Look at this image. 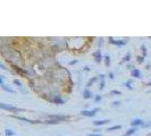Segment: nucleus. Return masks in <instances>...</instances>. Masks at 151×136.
Returning <instances> with one entry per match:
<instances>
[{"label": "nucleus", "mask_w": 151, "mask_h": 136, "mask_svg": "<svg viewBox=\"0 0 151 136\" xmlns=\"http://www.w3.org/2000/svg\"><path fill=\"white\" fill-rule=\"evenodd\" d=\"M0 108H1V109H5V110L13 111V112H18V111H21V109L17 108V107L10 106V104H6V103H0Z\"/></svg>", "instance_id": "1"}, {"label": "nucleus", "mask_w": 151, "mask_h": 136, "mask_svg": "<svg viewBox=\"0 0 151 136\" xmlns=\"http://www.w3.org/2000/svg\"><path fill=\"white\" fill-rule=\"evenodd\" d=\"M98 111V108H94V109H92V110H89V111H82V115L83 116H85V117H92V116H94L96 115V112Z\"/></svg>", "instance_id": "2"}, {"label": "nucleus", "mask_w": 151, "mask_h": 136, "mask_svg": "<svg viewBox=\"0 0 151 136\" xmlns=\"http://www.w3.org/2000/svg\"><path fill=\"white\" fill-rule=\"evenodd\" d=\"M131 125H132L133 127H135V126H142V125H144V124L141 119H133L132 121H131Z\"/></svg>", "instance_id": "3"}, {"label": "nucleus", "mask_w": 151, "mask_h": 136, "mask_svg": "<svg viewBox=\"0 0 151 136\" xmlns=\"http://www.w3.org/2000/svg\"><path fill=\"white\" fill-rule=\"evenodd\" d=\"M108 122H110V120H96V121H93V125L94 126H102Z\"/></svg>", "instance_id": "4"}, {"label": "nucleus", "mask_w": 151, "mask_h": 136, "mask_svg": "<svg viewBox=\"0 0 151 136\" xmlns=\"http://www.w3.org/2000/svg\"><path fill=\"white\" fill-rule=\"evenodd\" d=\"M93 56H94V58H96V61H97V62H100V61H101V58H102V56H101V51H100V50H98L97 52H94Z\"/></svg>", "instance_id": "5"}, {"label": "nucleus", "mask_w": 151, "mask_h": 136, "mask_svg": "<svg viewBox=\"0 0 151 136\" xmlns=\"http://www.w3.org/2000/svg\"><path fill=\"white\" fill-rule=\"evenodd\" d=\"M110 42L112 43V44H118V45H124L125 44V41H116V40H114L112 38H110Z\"/></svg>", "instance_id": "6"}, {"label": "nucleus", "mask_w": 151, "mask_h": 136, "mask_svg": "<svg viewBox=\"0 0 151 136\" xmlns=\"http://www.w3.org/2000/svg\"><path fill=\"white\" fill-rule=\"evenodd\" d=\"M83 96H84V99H90V97H92V93L89 90H85L83 92Z\"/></svg>", "instance_id": "7"}, {"label": "nucleus", "mask_w": 151, "mask_h": 136, "mask_svg": "<svg viewBox=\"0 0 151 136\" xmlns=\"http://www.w3.org/2000/svg\"><path fill=\"white\" fill-rule=\"evenodd\" d=\"M132 76L133 77H140V76H141V73H140L139 69H136V68H135V69L132 70Z\"/></svg>", "instance_id": "8"}, {"label": "nucleus", "mask_w": 151, "mask_h": 136, "mask_svg": "<svg viewBox=\"0 0 151 136\" xmlns=\"http://www.w3.org/2000/svg\"><path fill=\"white\" fill-rule=\"evenodd\" d=\"M135 131H136V128H135V127H133V128L128 129V130L126 131V133H125V136H130V135H132V134H134Z\"/></svg>", "instance_id": "9"}, {"label": "nucleus", "mask_w": 151, "mask_h": 136, "mask_svg": "<svg viewBox=\"0 0 151 136\" xmlns=\"http://www.w3.org/2000/svg\"><path fill=\"white\" fill-rule=\"evenodd\" d=\"M53 102H55V103H58V104H62V103H64V100L60 99L59 96H55V99H53Z\"/></svg>", "instance_id": "10"}, {"label": "nucleus", "mask_w": 151, "mask_h": 136, "mask_svg": "<svg viewBox=\"0 0 151 136\" xmlns=\"http://www.w3.org/2000/svg\"><path fill=\"white\" fill-rule=\"evenodd\" d=\"M120 125H115V126L110 127V128H108V131H111V130H116V129H120Z\"/></svg>", "instance_id": "11"}, {"label": "nucleus", "mask_w": 151, "mask_h": 136, "mask_svg": "<svg viewBox=\"0 0 151 136\" xmlns=\"http://www.w3.org/2000/svg\"><path fill=\"white\" fill-rule=\"evenodd\" d=\"M14 134L15 133L12 130V129H6V135H7V136H13Z\"/></svg>", "instance_id": "12"}, {"label": "nucleus", "mask_w": 151, "mask_h": 136, "mask_svg": "<svg viewBox=\"0 0 151 136\" xmlns=\"http://www.w3.org/2000/svg\"><path fill=\"white\" fill-rule=\"evenodd\" d=\"M3 88H4V90H6V91H8V92H10V93H14V92H15V91L13 90V88L7 87V86H6V85H3Z\"/></svg>", "instance_id": "13"}, {"label": "nucleus", "mask_w": 151, "mask_h": 136, "mask_svg": "<svg viewBox=\"0 0 151 136\" xmlns=\"http://www.w3.org/2000/svg\"><path fill=\"white\" fill-rule=\"evenodd\" d=\"M59 120H56V119H52V120H47V124H58Z\"/></svg>", "instance_id": "14"}, {"label": "nucleus", "mask_w": 151, "mask_h": 136, "mask_svg": "<svg viewBox=\"0 0 151 136\" xmlns=\"http://www.w3.org/2000/svg\"><path fill=\"white\" fill-rule=\"evenodd\" d=\"M105 58H106V65L108 66V65H109V62H110V60H109L110 58H109V56H106Z\"/></svg>", "instance_id": "15"}, {"label": "nucleus", "mask_w": 151, "mask_h": 136, "mask_svg": "<svg viewBox=\"0 0 151 136\" xmlns=\"http://www.w3.org/2000/svg\"><path fill=\"white\" fill-rule=\"evenodd\" d=\"M14 83L16 84V85H18V86H21V85H22V83L18 81V79H15V81H14Z\"/></svg>", "instance_id": "16"}, {"label": "nucleus", "mask_w": 151, "mask_h": 136, "mask_svg": "<svg viewBox=\"0 0 151 136\" xmlns=\"http://www.w3.org/2000/svg\"><path fill=\"white\" fill-rule=\"evenodd\" d=\"M96 79H97V77H93V78H92V79H91V81H90V82H89V86H90V85H91V84H92V83H94V82H96Z\"/></svg>", "instance_id": "17"}, {"label": "nucleus", "mask_w": 151, "mask_h": 136, "mask_svg": "<svg viewBox=\"0 0 151 136\" xmlns=\"http://www.w3.org/2000/svg\"><path fill=\"white\" fill-rule=\"evenodd\" d=\"M89 136H101V134H99V133H92V134H90Z\"/></svg>", "instance_id": "18"}, {"label": "nucleus", "mask_w": 151, "mask_h": 136, "mask_svg": "<svg viewBox=\"0 0 151 136\" xmlns=\"http://www.w3.org/2000/svg\"><path fill=\"white\" fill-rule=\"evenodd\" d=\"M126 60H130V53H127V54H126V56H125V58H124V61H126Z\"/></svg>", "instance_id": "19"}, {"label": "nucleus", "mask_w": 151, "mask_h": 136, "mask_svg": "<svg viewBox=\"0 0 151 136\" xmlns=\"http://www.w3.org/2000/svg\"><path fill=\"white\" fill-rule=\"evenodd\" d=\"M101 97H102V96H101V95H97V96H96V101H97V102H98V101H100V100H101Z\"/></svg>", "instance_id": "20"}, {"label": "nucleus", "mask_w": 151, "mask_h": 136, "mask_svg": "<svg viewBox=\"0 0 151 136\" xmlns=\"http://www.w3.org/2000/svg\"><path fill=\"white\" fill-rule=\"evenodd\" d=\"M126 86H128V87H130V88L132 87V86H131V81H128L127 83H126Z\"/></svg>", "instance_id": "21"}, {"label": "nucleus", "mask_w": 151, "mask_h": 136, "mask_svg": "<svg viewBox=\"0 0 151 136\" xmlns=\"http://www.w3.org/2000/svg\"><path fill=\"white\" fill-rule=\"evenodd\" d=\"M112 93H115V94H120V92H119V91H112Z\"/></svg>", "instance_id": "22"}, {"label": "nucleus", "mask_w": 151, "mask_h": 136, "mask_svg": "<svg viewBox=\"0 0 151 136\" xmlns=\"http://www.w3.org/2000/svg\"><path fill=\"white\" fill-rule=\"evenodd\" d=\"M139 61L142 62V61H143V57H139Z\"/></svg>", "instance_id": "23"}, {"label": "nucleus", "mask_w": 151, "mask_h": 136, "mask_svg": "<svg viewBox=\"0 0 151 136\" xmlns=\"http://www.w3.org/2000/svg\"><path fill=\"white\" fill-rule=\"evenodd\" d=\"M149 86H151V81H150V82H149Z\"/></svg>", "instance_id": "24"}]
</instances>
